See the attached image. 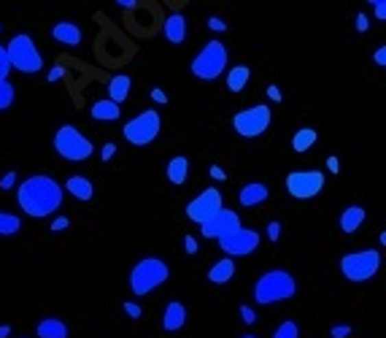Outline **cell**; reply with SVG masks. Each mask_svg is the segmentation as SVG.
<instances>
[{"label":"cell","mask_w":386,"mask_h":338,"mask_svg":"<svg viewBox=\"0 0 386 338\" xmlns=\"http://www.w3.org/2000/svg\"><path fill=\"white\" fill-rule=\"evenodd\" d=\"M186 306L181 303V300H168V306H165V311H162V330L165 333H178V330H184V325H186Z\"/></svg>","instance_id":"obj_15"},{"label":"cell","mask_w":386,"mask_h":338,"mask_svg":"<svg viewBox=\"0 0 386 338\" xmlns=\"http://www.w3.org/2000/svg\"><path fill=\"white\" fill-rule=\"evenodd\" d=\"M249 79H252V68H249V65H235V68L227 71V89L238 95V92L246 89Z\"/></svg>","instance_id":"obj_25"},{"label":"cell","mask_w":386,"mask_h":338,"mask_svg":"<svg viewBox=\"0 0 386 338\" xmlns=\"http://www.w3.org/2000/svg\"><path fill=\"white\" fill-rule=\"evenodd\" d=\"M22 230V216L11 212H0V236L8 238V236H16Z\"/></svg>","instance_id":"obj_27"},{"label":"cell","mask_w":386,"mask_h":338,"mask_svg":"<svg viewBox=\"0 0 386 338\" xmlns=\"http://www.w3.org/2000/svg\"><path fill=\"white\" fill-rule=\"evenodd\" d=\"M267 98H270L273 103H281V89H278L276 84H270L267 87Z\"/></svg>","instance_id":"obj_44"},{"label":"cell","mask_w":386,"mask_h":338,"mask_svg":"<svg viewBox=\"0 0 386 338\" xmlns=\"http://www.w3.org/2000/svg\"><path fill=\"white\" fill-rule=\"evenodd\" d=\"M295 295H298V279L284 268L265 271L254 282V300L259 306H273V303L289 300Z\"/></svg>","instance_id":"obj_3"},{"label":"cell","mask_w":386,"mask_h":338,"mask_svg":"<svg viewBox=\"0 0 386 338\" xmlns=\"http://www.w3.org/2000/svg\"><path fill=\"white\" fill-rule=\"evenodd\" d=\"M51 38L57 43H62V46H79V43L84 41V33H82V27L76 22L62 19V22H57L51 27Z\"/></svg>","instance_id":"obj_17"},{"label":"cell","mask_w":386,"mask_h":338,"mask_svg":"<svg viewBox=\"0 0 386 338\" xmlns=\"http://www.w3.org/2000/svg\"><path fill=\"white\" fill-rule=\"evenodd\" d=\"M152 100H157V103H168V95H165L160 87H154V89H152Z\"/></svg>","instance_id":"obj_46"},{"label":"cell","mask_w":386,"mask_h":338,"mask_svg":"<svg viewBox=\"0 0 386 338\" xmlns=\"http://www.w3.org/2000/svg\"><path fill=\"white\" fill-rule=\"evenodd\" d=\"M365 219H367V212L362 206H348V209H343L338 222H341V230H343L346 236H354L365 225Z\"/></svg>","instance_id":"obj_23"},{"label":"cell","mask_w":386,"mask_h":338,"mask_svg":"<svg viewBox=\"0 0 386 338\" xmlns=\"http://www.w3.org/2000/svg\"><path fill=\"white\" fill-rule=\"evenodd\" d=\"M160 130H162V117H160V111L146 109V111H141L138 117H132V120L125 122L122 135H125V141L132 144V146H149L152 141H157Z\"/></svg>","instance_id":"obj_8"},{"label":"cell","mask_w":386,"mask_h":338,"mask_svg":"<svg viewBox=\"0 0 386 338\" xmlns=\"http://www.w3.org/2000/svg\"><path fill=\"white\" fill-rule=\"evenodd\" d=\"M267 238L278 241L281 238V222H267Z\"/></svg>","instance_id":"obj_38"},{"label":"cell","mask_w":386,"mask_h":338,"mask_svg":"<svg viewBox=\"0 0 386 338\" xmlns=\"http://www.w3.org/2000/svg\"><path fill=\"white\" fill-rule=\"evenodd\" d=\"M241 338H259V336H241Z\"/></svg>","instance_id":"obj_50"},{"label":"cell","mask_w":386,"mask_h":338,"mask_svg":"<svg viewBox=\"0 0 386 338\" xmlns=\"http://www.w3.org/2000/svg\"><path fill=\"white\" fill-rule=\"evenodd\" d=\"M235 271H238V268H235V260H232V257H221V260H216L214 265L208 268V282L224 287L227 282L235 279Z\"/></svg>","instance_id":"obj_19"},{"label":"cell","mask_w":386,"mask_h":338,"mask_svg":"<svg viewBox=\"0 0 386 338\" xmlns=\"http://www.w3.org/2000/svg\"><path fill=\"white\" fill-rule=\"evenodd\" d=\"M221 206H224V203H221V192H219L216 187H206L203 192H197V195L186 203V216L200 227V225L208 222Z\"/></svg>","instance_id":"obj_12"},{"label":"cell","mask_w":386,"mask_h":338,"mask_svg":"<svg viewBox=\"0 0 386 338\" xmlns=\"http://www.w3.org/2000/svg\"><path fill=\"white\" fill-rule=\"evenodd\" d=\"M238 314H241V322H243V325H257V311H254L252 306L243 303V306L238 308Z\"/></svg>","instance_id":"obj_30"},{"label":"cell","mask_w":386,"mask_h":338,"mask_svg":"<svg viewBox=\"0 0 386 338\" xmlns=\"http://www.w3.org/2000/svg\"><path fill=\"white\" fill-rule=\"evenodd\" d=\"M186 16L181 14V11H173L168 14V19H165V25H162V36H165V41L171 43H184L186 41Z\"/></svg>","instance_id":"obj_18"},{"label":"cell","mask_w":386,"mask_h":338,"mask_svg":"<svg viewBox=\"0 0 386 338\" xmlns=\"http://www.w3.org/2000/svg\"><path fill=\"white\" fill-rule=\"evenodd\" d=\"M327 170H333V173H338L341 170V163H338V157L333 155V157H327Z\"/></svg>","instance_id":"obj_47"},{"label":"cell","mask_w":386,"mask_h":338,"mask_svg":"<svg viewBox=\"0 0 386 338\" xmlns=\"http://www.w3.org/2000/svg\"><path fill=\"white\" fill-rule=\"evenodd\" d=\"M370 5H373V11H376V16L384 22V19H386V3H384V0H373Z\"/></svg>","instance_id":"obj_43"},{"label":"cell","mask_w":386,"mask_h":338,"mask_svg":"<svg viewBox=\"0 0 386 338\" xmlns=\"http://www.w3.org/2000/svg\"><path fill=\"white\" fill-rule=\"evenodd\" d=\"M241 227V214L235 212V209H227V206H221L219 212L208 219V222H203L200 225V233L206 236V238H224V236H230V233H235Z\"/></svg>","instance_id":"obj_13"},{"label":"cell","mask_w":386,"mask_h":338,"mask_svg":"<svg viewBox=\"0 0 386 338\" xmlns=\"http://www.w3.org/2000/svg\"><path fill=\"white\" fill-rule=\"evenodd\" d=\"M5 54H8V63H11V71H19V74H27V76H36L43 71V54L38 49V43L33 41L27 33H19L14 36L11 41L3 46Z\"/></svg>","instance_id":"obj_4"},{"label":"cell","mask_w":386,"mask_h":338,"mask_svg":"<svg viewBox=\"0 0 386 338\" xmlns=\"http://www.w3.org/2000/svg\"><path fill=\"white\" fill-rule=\"evenodd\" d=\"M89 117L95 120V122H117L119 117H122V106H117L114 100H95L92 103V109H89Z\"/></svg>","instance_id":"obj_21"},{"label":"cell","mask_w":386,"mask_h":338,"mask_svg":"<svg viewBox=\"0 0 386 338\" xmlns=\"http://www.w3.org/2000/svg\"><path fill=\"white\" fill-rule=\"evenodd\" d=\"M117 5H119V8H125V11H132V8L138 5V3H135V0H119Z\"/></svg>","instance_id":"obj_48"},{"label":"cell","mask_w":386,"mask_h":338,"mask_svg":"<svg viewBox=\"0 0 386 338\" xmlns=\"http://www.w3.org/2000/svg\"><path fill=\"white\" fill-rule=\"evenodd\" d=\"M14 187H16V173H14V170L3 173V176H0V190H14Z\"/></svg>","instance_id":"obj_34"},{"label":"cell","mask_w":386,"mask_h":338,"mask_svg":"<svg viewBox=\"0 0 386 338\" xmlns=\"http://www.w3.org/2000/svg\"><path fill=\"white\" fill-rule=\"evenodd\" d=\"M8 74H11V63H8L5 49L0 46V82H8Z\"/></svg>","instance_id":"obj_31"},{"label":"cell","mask_w":386,"mask_h":338,"mask_svg":"<svg viewBox=\"0 0 386 338\" xmlns=\"http://www.w3.org/2000/svg\"><path fill=\"white\" fill-rule=\"evenodd\" d=\"M16 100V87L11 82H0V111H8Z\"/></svg>","instance_id":"obj_28"},{"label":"cell","mask_w":386,"mask_h":338,"mask_svg":"<svg viewBox=\"0 0 386 338\" xmlns=\"http://www.w3.org/2000/svg\"><path fill=\"white\" fill-rule=\"evenodd\" d=\"M65 76V71H62V65H54L49 74H46V79H49V84H54V82H60Z\"/></svg>","instance_id":"obj_41"},{"label":"cell","mask_w":386,"mask_h":338,"mask_svg":"<svg viewBox=\"0 0 386 338\" xmlns=\"http://www.w3.org/2000/svg\"><path fill=\"white\" fill-rule=\"evenodd\" d=\"M208 173H211V179H214V181H227V170L221 168V166H211Z\"/></svg>","instance_id":"obj_42"},{"label":"cell","mask_w":386,"mask_h":338,"mask_svg":"<svg viewBox=\"0 0 386 338\" xmlns=\"http://www.w3.org/2000/svg\"><path fill=\"white\" fill-rule=\"evenodd\" d=\"M130 89H132V79L128 74H117L108 79V100H114L117 106H122L130 98Z\"/></svg>","instance_id":"obj_22"},{"label":"cell","mask_w":386,"mask_h":338,"mask_svg":"<svg viewBox=\"0 0 386 338\" xmlns=\"http://www.w3.org/2000/svg\"><path fill=\"white\" fill-rule=\"evenodd\" d=\"M338 265H341L343 279L354 282V284H362V282H370L381 271L384 257L378 249H357V252H346Z\"/></svg>","instance_id":"obj_5"},{"label":"cell","mask_w":386,"mask_h":338,"mask_svg":"<svg viewBox=\"0 0 386 338\" xmlns=\"http://www.w3.org/2000/svg\"><path fill=\"white\" fill-rule=\"evenodd\" d=\"M171 279V265L162 260V257H141L132 271H130V290L132 295L143 297V295H152L157 287H162L165 282Z\"/></svg>","instance_id":"obj_2"},{"label":"cell","mask_w":386,"mask_h":338,"mask_svg":"<svg viewBox=\"0 0 386 338\" xmlns=\"http://www.w3.org/2000/svg\"><path fill=\"white\" fill-rule=\"evenodd\" d=\"M165 176H168V181L176 184V187L186 184V179H189V157H184V155L171 157L168 160V168H165Z\"/></svg>","instance_id":"obj_24"},{"label":"cell","mask_w":386,"mask_h":338,"mask_svg":"<svg viewBox=\"0 0 386 338\" xmlns=\"http://www.w3.org/2000/svg\"><path fill=\"white\" fill-rule=\"evenodd\" d=\"M351 336V325H333L330 328V338H348Z\"/></svg>","instance_id":"obj_35"},{"label":"cell","mask_w":386,"mask_h":338,"mask_svg":"<svg viewBox=\"0 0 386 338\" xmlns=\"http://www.w3.org/2000/svg\"><path fill=\"white\" fill-rule=\"evenodd\" d=\"M62 198H65L62 184L54 181L46 173H36V176L25 179L16 187V203H19V209H22V214H27L33 219H43V216H51L54 212H60Z\"/></svg>","instance_id":"obj_1"},{"label":"cell","mask_w":386,"mask_h":338,"mask_svg":"<svg viewBox=\"0 0 386 338\" xmlns=\"http://www.w3.org/2000/svg\"><path fill=\"white\" fill-rule=\"evenodd\" d=\"M259 241H262V236H259L257 230H252V227H243V225H241L235 233H230V236L219 238V249L227 254V257H246V254L257 252Z\"/></svg>","instance_id":"obj_11"},{"label":"cell","mask_w":386,"mask_h":338,"mask_svg":"<svg viewBox=\"0 0 386 338\" xmlns=\"http://www.w3.org/2000/svg\"><path fill=\"white\" fill-rule=\"evenodd\" d=\"M227 63H230V54H227V46L221 41H208L195 57H192V76L195 79H203V82H214L219 79L224 71H227Z\"/></svg>","instance_id":"obj_6"},{"label":"cell","mask_w":386,"mask_h":338,"mask_svg":"<svg viewBox=\"0 0 386 338\" xmlns=\"http://www.w3.org/2000/svg\"><path fill=\"white\" fill-rule=\"evenodd\" d=\"M208 27H211V30H214V33H224V30H227V22H224V19H221V16H208Z\"/></svg>","instance_id":"obj_36"},{"label":"cell","mask_w":386,"mask_h":338,"mask_svg":"<svg viewBox=\"0 0 386 338\" xmlns=\"http://www.w3.org/2000/svg\"><path fill=\"white\" fill-rule=\"evenodd\" d=\"M370 30V19L367 14H357V33H367Z\"/></svg>","instance_id":"obj_40"},{"label":"cell","mask_w":386,"mask_h":338,"mask_svg":"<svg viewBox=\"0 0 386 338\" xmlns=\"http://www.w3.org/2000/svg\"><path fill=\"white\" fill-rule=\"evenodd\" d=\"M319 141V133L313 130V127H300L295 135H292V149L298 152V155H305V152H311V146Z\"/></svg>","instance_id":"obj_26"},{"label":"cell","mask_w":386,"mask_h":338,"mask_svg":"<svg viewBox=\"0 0 386 338\" xmlns=\"http://www.w3.org/2000/svg\"><path fill=\"white\" fill-rule=\"evenodd\" d=\"M273 338H300V325L295 319H284L276 330H273Z\"/></svg>","instance_id":"obj_29"},{"label":"cell","mask_w":386,"mask_h":338,"mask_svg":"<svg viewBox=\"0 0 386 338\" xmlns=\"http://www.w3.org/2000/svg\"><path fill=\"white\" fill-rule=\"evenodd\" d=\"M373 60H376V63H378V65L384 68V65H386V46H378V49H376V54H373Z\"/></svg>","instance_id":"obj_45"},{"label":"cell","mask_w":386,"mask_h":338,"mask_svg":"<svg viewBox=\"0 0 386 338\" xmlns=\"http://www.w3.org/2000/svg\"><path fill=\"white\" fill-rule=\"evenodd\" d=\"M184 249H186V254H197V249H200L197 238L195 236H184Z\"/></svg>","instance_id":"obj_39"},{"label":"cell","mask_w":386,"mask_h":338,"mask_svg":"<svg viewBox=\"0 0 386 338\" xmlns=\"http://www.w3.org/2000/svg\"><path fill=\"white\" fill-rule=\"evenodd\" d=\"M11 336V325H0V338Z\"/></svg>","instance_id":"obj_49"},{"label":"cell","mask_w":386,"mask_h":338,"mask_svg":"<svg viewBox=\"0 0 386 338\" xmlns=\"http://www.w3.org/2000/svg\"><path fill=\"white\" fill-rule=\"evenodd\" d=\"M122 308H125V314H128L130 319H141V314H143V308H141L135 300H125Z\"/></svg>","instance_id":"obj_32"},{"label":"cell","mask_w":386,"mask_h":338,"mask_svg":"<svg viewBox=\"0 0 386 338\" xmlns=\"http://www.w3.org/2000/svg\"><path fill=\"white\" fill-rule=\"evenodd\" d=\"M273 125V111L267 103H257V106H249V109H241L235 117H232V130L241 135V138H259L262 133H267V127Z\"/></svg>","instance_id":"obj_9"},{"label":"cell","mask_w":386,"mask_h":338,"mask_svg":"<svg viewBox=\"0 0 386 338\" xmlns=\"http://www.w3.org/2000/svg\"><path fill=\"white\" fill-rule=\"evenodd\" d=\"M36 336L38 338H68V322L60 319V317H43L41 322L36 325Z\"/></svg>","instance_id":"obj_20"},{"label":"cell","mask_w":386,"mask_h":338,"mask_svg":"<svg viewBox=\"0 0 386 338\" xmlns=\"http://www.w3.org/2000/svg\"><path fill=\"white\" fill-rule=\"evenodd\" d=\"M71 227V219L68 216H57L54 222H51V233H62V230H68Z\"/></svg>","instance_id":"obj_37"},{"label":"cell","mask_w":386,"mask_h":338,"mask_svg":"<svg viewBox=\"0 0 386 338\" xmlns=\"http://www.w3.org/2000/svg\"><path fill=\"white\" fill-rule=\"evenodd\" d=\"M324 181H327L324 173L316 168L289 170L287 179H284V187H287V192H289L295 201H313L316 195H322Z\"/></svg>","instance_id":"obj_10"},{"label":"cell","mask_w":386,"mask_h":338,"mask_svg":"<svg viewBox=\"0 0 386 338\" xmlns=\"http://www.w3.org/2000/svg\"><path fill=\"white\" fill-rule=\"evenodd\" d=\"M62 192H71L76 201L89 203V201L95 198V184H92V179H86V176H82V173H73V176L65 179Z\"/></svg>","instance_id":"obj_16"},{"label":"cell","mask_w":386,"mask_h":338,"mask_svg":"<svg viewBox=\"0 0 386 338\" xmlns=\"http://www.w3.org/2000/svg\"><path fill=\"white\" fill-rule=\"evenodd\" d=\"M267 198H270V187L262 184V181H249V184H243V187L238 190V203H241L243 209H257Z\"/></svg>","instance_id":"obj_14"},{"label":"cell","mask_w":386,"mask_h":338,"mask_svg":"<svg viewBox=\"0 0 386 338\" xmlns=\"http://www.w3.org/2000/svg\"><path fill=\"white\" fill-rule=\"evenodd\" d=\"M54 152L68 163H84L92 157L95 146L76 125H60L54 133Z\"/></svg>","instance_id":"obj_7"},{"label":"cell","mask_w":386,"mask_h":338,"mask_svg":"<svg viewBox=\"0 0 386 338\" xmlns=\"http://www.w3.org/2000/svg\"><path fill=\"white\" fill-rule=\"evenodd\" d=\"M114 155H117V144H111V141L103 144V149H100V160H103V163H111Z\"/></svg>","instance_id":"obj_33"}]
</instances>
